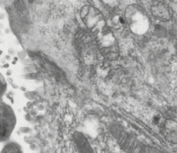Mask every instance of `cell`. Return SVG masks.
Listing matches in <instances>:
<instances>
[{
    "label": "cell",
    "instance_id": "6da1fadb",
    "mask_svg": "<svg viewBox=\"0 0 177 153\" xmlns=\"http://www.w3.org/2000/svg\"><path fill=\"white\" fill-rule=\"evenodd\" d=\"M81 17L86 26L94 35L101 54L108 60L117 59L119 55L117 39L107 26L102 13L96 8L87 5L81 9Z\"/></svg>",
    "mask_w": 177,
    "mask_h": 153
},
{
    "label": "cell",
    "instance_id": "7a4b0ae2",
    "mask_svg": "<svg viewBox=\"0 0 177 153\" xmlns=\"http://www.w3.org/2000/svg\"><path fill=\"white\" fill-rule=\"evenodd\" d=\"M17 123L14 110L8 104L0 102V143L8 140Z\"/></svg>",
    "mask_w": 177,
    "mask_h": 153
},
{
    "label": "cell",
    "instance_id": "3957f363",
    "mask_svg": "<svg viewBox=\"0 0 177 153\" xmlns=\"http://www.w3.org/2000/svg\"><path fill=\"white\" fill-rule=\"evenodd\" d=\"M126 19L131 27L135 32H145L148 28V20L143 11L137 7L129 8L126 11Z\"/></svg>",
    "mask_w": 177,
    "mask_h": 153
},
{
    "label": "cell",
    "instance_id": "277c9868",
    "mask_svg": "<svg viewBox=\"0 0 177 153\" xmlns=\"http://www.w3.org/2000/svg\"><path fill=\"white\" fill-rule=\"evenodd\" d=\"M150 10L155 17L161 21H168L172 17V11L167 4L159 1H153Z\"/></svg>",
    "mask_w": 177,
    "mask_h": 153
},
{
    "label": "cell",
    "instance_id": "5b68a950",
    "mask_svg": "<svg viewBox=\"0 0 177 153\" xmlns=\"http://www.w3.org/2000/svg\"><path fill=\"white\" fill-rule=\"evenodd\" d=\"M163 134L170 142L176 143L177 123L172 120H166L163 125Z\"/></svg>",
    "mask_w": 177,
    "mask_h": 153
},
{
    "label": "cell",
    "instance_id": "8992f818",
    "mask_svg": "<svg viewBox=\"0 0 177 153\" xmlns=\"http://www.w3.org/2000/svg\"><path fill=\"white\" fill-rule=\"evenodd\" d=\"M0 153H24L20 144L15 141H11L5 144Z\"/></svg>",
    "mask_w": 177,
    "mask_h": 153
},
{
    "label": "cell",
    "instance_id": "52a82bcc",
    "mask_svg": "<svg viewBox=\"0 0 177 153\" xmlns=\"http://www.w3.org/2000/svg\"><path fill=\"white\" fill-rule=\"evenodd\" d=\"M7 90L6 80L4 78L3 75L0 72V93L3 95Z\"/></svg>",
    "mask_w": 177,
    "mask_h": 153
},
{
    "label": "cell",
    "instance_id": "ba28073f",
    "mask_svg": "<svg viewBox=\"0 0 177 153\" xmlns=\"http://www.w3.org/2000/svg\"><path fill=\"white\" fill-rule=\"evenodd\" d=\"M23 76V78H24V79H26V80H35L37 78V76H38V75H37L36 72H28V73H26L24 74V75H22Z\"/></svg>",
    "mask_w": 177,
    "mask_h": 153
},
{
    "label": "cell",
    "instance_id": "9c48e42d",
    "mask_svg": "<svg viewBox=\"0 0 177 153\" xmlns=\"http://www.w3.org/2000/svg\"><path fill=\"white\" fill-rule=\"evenodd\" d=\"M19 132L21 134H30L31 132H32V129L29 127H26V126H21V127L19 128Z\"/></svg>",
    "mask_w": 177,
    "mask_h": 153
},
{
    "label": "cell",
    "instance_id": "30bf717a",
    "mask_svg": "<svg viewBox=\"0 0 177 153\" xmlns=\"http://www.w3.org/2000/svg\"><path fill=\"white\" fill-rule=\"evenodd\" d=\"M24 96L26 98H27L29 101L35 100V99H36L35 95H33V92H27V93H25Z\"/></svg>",
    "mask_w": 177,
    "mask_h": 153
},
{
    "label": "cell",
    "instance_id": "8fae6325",
    "mask_svg": "<svg viewBox=\"0 0 177 153\" xmlns=\"http://www.w3.org/2000/svg\"><path fill=\"white\" fill-rule=\"evenodd\" d=\"M23 140H24L27 144H29V145H31V144H32L35 143V140H34V138L32 137H29V136L24 137V138H23Z\"/></svg>",
    "mask_w": 177,
    "mask_h": 153
},
{
    "label": "cell",
    "instance_id": "7c38bea8",
    "mask_svg": "<svg viewBox=\"0 0 177 153\" xmlns=\"http://www.w3.org/2000/svg\"><path fill=\"white\" fill-rule=\"evenodd\" d=\"M35 70V68L32 67L31 65H29V66L27 67H25L23 68V72H32L33 71Z\"/></svg>",
    "mask_w": 177,
    "mask_h": 153
},
{
    "label": "cell",
    "instance_id": "4fadbf2b",
    "mask_svg": "<svg viewBox=\"0 0 177 153\" xmlns=\"http://www.w3.org/2000/svg\"><path fill=\"white\" fill-rule=\"evenodd\" d=\"M17 57H18V58L20 59V60H23V59L26 58V53L24 51L18 52H17Z\"/></svg>",
    "mask_w": 177,
    "mask_h": 153
},
{
    "label": "cell",
    "instance_id": "5bb4252c",
    "mask_svg": "<svg viewBox=\"0 0 177 153\" xmlns=\"http://www.w3.org/2000/svg\"><path fill=\"white\" fill-rule=\"evenodd\" d=\"M34 106H35V105H34V103L32 102H31V101H29V102L26 103V107H27V108L29 110H32L34 108Z\"/></svg>",
    "mask_w": 177,
    "mask_h": 153
},
{
    "label": "cell",
    "instance_id": "9a60e30c",
    "mask_svg": "<svg viewBox=\"0 0 177 153\" xmlns=\"http://www.w3.org/2000/svg\"><path fill=\"white\" fill-rule=\"evenodd\" d=\"M24 119L26 121H31V120H32V116L30 115V114H26L24 116Z\"/></svg>",
    "mask_w": 177,
    "mask_h": 153
},
{
    "label": "cell",
    "instance_id": "2e32d148",
    "mask_svg": "<svg viewBox=\"0 0 177 153\" xmlns=\"http://www.w3.org/2000/svg\"><path fill=\"white\" fill-rule=\"evenodd\" d=\"M37 114H38V110H36L35 108H33V109L30 111L31 116H36Z\"/></svg>",
    "mask_w": 177,
    "mask_h": 153
},
{
    "label": "cell",
    "instance_id": "e0dca14e",
    "mask_svg": "<svg viewBox=\"0 0 177 153\" xmlns=\"http://www.w3.org/2000/svg\"><path fill=\"white\" fill-rule=\"evenodd\" d=\"M29 149H30L32 151H35V150H36L37 149V145L35 143L31 144V145H29Z\"/></svg>",
    "mask_w": 177,
    "mask_h": 153
},
{
    "label": "cell",
    "instance_id": "ac0fdd59",
    "mask_svg": "<svg viewBox=\"0 0 177 153\" xmlns=\"http://www.w3.org/2000/svg\"><path fill=\"white\" fill-rule=\"evenodd\" d=\"M37 110L38 111H44V107L43 105H41V104H39V105H37Z\"/></svg>",
    "mask_w": 177,
    "mask_h": 153
},
{
    "label": "cell",
    "instance_id": "d6986e66",
    "mask_svg": "<svg viewBox=\"0 0 177 153\" xmlns=\"http://www.w3.org/2000/svg\"><path fill=\"white\" fill-rule=\"evenodd\" d=\"M12 73H13L12 70H10V69H8V70L6 71V75L8 77L11 76V75H12Z\"/></svg>",
    "mask_w": 177,
    "mask_h": 153
},
{
    "label": "cell",
    "instance_id": "ffe728a7",
    "mask_svg": "<svg viewBox=\"0 0 177 153\" xmlns=\"http://www.w3.org/2000/svg\"><path fill=\"white\" fill-rule=\"evenodd\" d=\"M6 81L8 83H9L10 84H11V83H14V80H13V78H10V77H8V78H7L6 79Z\"/></svg>",
    "mask_w": 177,
    "mask_h": 153
},
{
    "label": "cell",
    "instance_id": "44dd1931",
    "mask_svg": "<svg viewBox=\"0 0 177 153\" xmlns=\"http://www.w3.org/2000/svg\"><path fill=\"white\" fill-rule=\"evenodd\" d=\"M11 86L12 87L13 89H18L19 88L18 85H17V84H16L15 83H11Z\"/></svg>",
    "mask_w": 177,
    "mask_h": 153
},
{
    "label": "cell",
    "instance_id": "7402d4cb",
    "mask_svg": "<svg viewBox=\"0 0 177 153\" xmlns=\"http://www.w3.org/2000/svg\"><path fill=\"white\" fill-rule=\"evenodd\" d=\"M8 53H9V55L11 56V55H14V49H9V50H8Z\"/></svg>",
    "mask_w": 177,
    "mask_h": 153
},
{
    "label": "cell",
    "instance_id": "603a6c76",
    "mask_svg": "<svg viewBox=\"0 0 177 153\" xmlns=\"http://www.w3.org/2000/svg\"><path fill=\"white\" fill-rule=\"evenodd\" d=\"M6 97L8 98V99H9L10 100H11V102L12 104H14V99H13V97H11V96H9V95L8 94H6Z\"/></svg>",
    "mask_w": 177,
    "mask_h": 153
},
{
    "label": "cell",
    "instance_id": "cb8c5ba5",
    "mask_svg": "<svg viewBox=\"0 0 177 153\" xmlns=\"http://www.w3.org/2000/svg\"><path fill=\"white\" fill-rule=\"evenodd\" d=\"M23 111H24L25 113H26V114H29L30 113V110H29L27 108V107H23Z\"/></svg>",
    "mask_w": 177,
    "mask_h": 153
},
{
    "label": "cell",
    "instance_id": "d4e9b609",
    "mask_svg": "<svg viewBox=\"0 0 177 153\" xmlns=\"http://www.w3.org/2000/svg\"><path fill=\"white\" fill-rule=\"evenodd\" d=\"M9 67H10V65H9V64H3V66H2V68H5V69H8V68H9Z\"/></svg>",
    "mask_w": 177,
    "mask_h": 153
},
{
    "label": "cell",
    "instance_id": "484cf974",
    "mask_svg": "<svg viewBox=\"0 0 177 153\" xmlns=\"http://www.w3.org/2000/svg\"><path fill=\"white\" fill-rule=\"evenodd\" d=\"M20 89L21 91L23 92H26V88L25 87H23V86H21V87H20Z\"/></svg>",
    "mask_w": 177,
    "mask_h": 153
},
{
    "label": "cell",
    "instance_id": "4316f807",
    "mask_svg": "<svg viewBox=\"0 0 177 153\" xmlns=\"http://www.w3.org/2000/svg\"><path fill=\"white\" fill-rule=\"evenodd\" d=\"M5 59H6V60H8V61H10L11 59V56L9 55H5Z\"/></svg>",
    "mask_w": 177,
    "mask_h": 153
},
{
    "label": "cell",
    "instance_id": "83f0119b",
    "mask_svg": "<svg viewBox=\"0 0 177 153\" xmlns=\"http://www.w3.org/2000/svg\"><path fill=\"white\" fill-rule=\"evenodd\" d=\"M18 60H19V58H18V57H14V59H13V61H18Z\"/></svg>",
    "mask_w": 177,
    "mask_h": 153
},
{
    "label": "cell",
    "instance_id": "f1b7e54d",
    "mask_svg": "<svg viewBox=\"0 0 177 153\" xmlns=\"http://www.w3.org/2000/svg\"><path fill=\"white\" fill-rule=\"evenodd\" d=\"M2 95L1 94V93H0V102H2Z\"/></svg>",
    "mask_w": 177,
    "mask_h": 153
},
{
    "label": "cell",
    "instance_id": "f546056e",
    "mask_svg": "<svg viewBox=\"0 0 177 153\" xmlns=\"http://www.w3.org/2000/svg\"><path fill=\"white\" fill-rule=\"evenodd\" d=\"M16 64H17V62H16V61H12V64L15 65Z\"/></svg>",
    "mask_w": 177,
    "mask_h": 153
},
{
    "label": "cell",
    "instance_id": "4dcf8cb0",
    "mask_svg": "<svg viewBox=\"0 0 177 153\" xmlns=\"http://www.w3.org/2000/svg\"><path fill=\"white\" fill-rule=\"evenodd\" d=\"M2 53H3V51H2V50H0V55H2Z\"/></svg>",
    "mask_w": 177,
    "mask_h": 153
},
{
    "label": "cell",
    "instance_id": "1f68e13d",
    "mask_svg": "<svg viewBox=\"0 0 177 153\" xmlns=\"http://www.w3.org/2000/svg\"><path fill=\"white\" fill-rule=\"evenodd\" d=\"M29 2H30V3H32V2H34V0H29Z\"/></svg>",
    "mask_w": 177,
    "mask_h": 153
},
{
    "label": "cell",
    "instance_id": "d6a6232c",
    "mask_svg": "<svg viewBox=\"0 0 177 153\" xmlns=\"http://www.w3.org/2000/svg\"><path fill=\"white\" fill-rule=\"evenodd\" d=\"M17 135H21V133H20V132H19V131L17 132Z\"/></svg>",
    "mask_w": 177,
    "mask_h": 153
},
{
    "label": "cell",
    "instance_id": "836d02e7",
    "mask_svg": "<svg viewBox=\"0 0 177 153\" xmlns=\"http://www.w3.org/2000/svg\"><path fill=\"white\" fill-rule=\"evenodd\" d=\"M33 153H35V152H33Z\"/></svg>",
    "mask_w": 177,
    "mask_h": 153
}]
</instances>
